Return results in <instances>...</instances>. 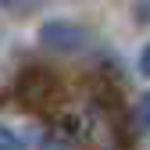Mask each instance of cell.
<instances>
[{
  "mask_svg": "<svg viewBox=\"0 0 150 150\" xmlns=\"http://www.w3.org/2000/svg\"><path fill=\"white\" fill-rule=\"evenodd\" d=\"M0 4H4V7H18V4H22V0H0Z\"/></svg>",
  "mask_w": 150,
  "mask_h": 150,
  "instance_id": "cell-5",
  "label": "cell"
},
{
  "mask_svg": "<svg viewBox=\"0 0 150 150\" xmlns=\"http://www.w3.org/2000/svg\"><path fill=\"white\" fill-rule=\"evenodd\" d=\"M136 118H139L143 129H150V93H143V97H139V104H136Z\"/></svg>",
  "mask_w": 150,
  "mask_h": 150,
  "instance_id": "cell-2",
  "label": "cell"
},
{
  "mask_svg": "<svg viewBox=\"0 0 150 150\" xmlns=\"http://www.w3.org/2000/svg\"><path fill=\"white\" fill-rule=\"evenodd\" d=\"M40 43L47 50H57V54H75L89 43V32L79 22H68V18H54L40 29Z\"/></svg>",
  "mask_w": 150,
  "mask_h": 150,
  "instance_id": "cell-1",
  "label": "cell"
},
{
  "mask_svg": "<svg viewBox=\"0 0 150 150\" xmlns=\"http://www.w3.org/2000/svg\"><path fill=\"white\" fill-rule=\"evenodd\" d=\"M136 22L150 25V0H136Z\"/></svg>",
  "mask_w": 150,
  "mask_h": 150,
  "instance_id": "cell-3",
  "label": "cell"
},
{
  "mask_svg": "<svg viewBox=\"0 0 150 150\" xmlns=\"http://www.w3.org/2000/svg\"><path fill=\"white\" fill-rule=\"evenodd\" d=\"M139 71H143L146 79H150V43H146V47L139 50Z\"/></svg>",
  "mask_w": 150,
  "mask_h": 150,
  "instance_id": "cell-4",
  "label": "cell"
}]
</instances>
